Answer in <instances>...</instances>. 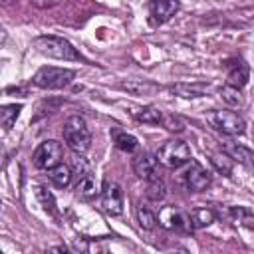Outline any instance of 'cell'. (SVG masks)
I'll use <instances>...</instances> for the list:
<instances>
[{"label":"cell","mask_w":254,"mask_h":254,"mask_svg":"<svg viewBox=\"0 0 254 254\" xmlns=\"http://www.w3.org/2000/svg\"><path fill=\"white\" fill-rule=\"evenodd\" d=\"M171 91L177 93L179 97L190 99V97H200V95H204V93L208 91V85H206V83H177V85L171 87Z\"/></svg>","instance_id":"15"},{"label":"cell","mask_w":254,"mask_h":254,"mask_svg":"<svg viewBox=\"0 0 254 254\" xmlns=\"http://www.w3.org/2000/svg\"><path fill=\"white\" fill-rule=\"evenodd\" d=\"M97 192H99V189H97V183H95V179H93L91 175H85V177L79 179V183H77V187H75L77 198H81V200H91V198H95Z\"/></svg>","instance_id":"17"},{"label":"cell","mask_w":254,"mask_h":254,"mask_svg":"<svg viewBox=\"0 0 254 254\" xmlns=\"http://www.w3.org/2000/svg\"><path fill=\"white\" fill-rule=\"evenodd\" d=\"M137 222H139V226H141V228L151 230V228L157 224V214H155L149 206L139 204V206H137Z\"/></svg>","instance_id":"24"},{"label":"cell","mask_w":254,"mask_h":254,"mask_svg":"<svg viewBox=\"0 0 254 254\" xmlns=\"http://www.w3.org/2000/svg\"><path fill=\"white\" fill-rule=\"evenodd\" d=\"M157 222L167 228V230H177V232H189L192 228L190 224V216L187 212H183L179 206H163L157 214Z\"/></svg>","instance_id":"7"},{"label":"cell","mask_w":254,"mask_h":254,"mask_svg":"<svg viewBox=\"0 0 254 254\" xmlns=\"http://www.w3.org/2000/svg\"><path fill=\"white\" fill-rule=\"evenodd\" d=\"M220 97H222V101L228 103L230 107H238V105H242L240 89H234V87H230V85H224V87L220 89Z\"/></svg>","instance_id":"26"},{"label":"cell","mask_w":254,"mask_h":254,"mask_svg":"<svg viewBox=\"0 0 254 254\" xmlns=\"http://www.w3.org/2000/svg\"><path fill=\"white\" fill-rule=\"evenodd\" d=\"M75 77V71L69 67H56V65H44L40 67L32 81L34 85L42 87V89H62L65 85H69Z\"/></svg>","instance_id":"3"},{"label":"cell","mask_w":254,"mask_h":254,"mask_svg":"<svg viewBox=\"0 0 254 254\" xmlns=\"http://www.w3.org/2000/svg\"><path fill=\"white\" fill-rule=\"evenodd\" d=\"M230 216L234 218L236 224H244L254 228V210L246 208V206H232L230 208Z\"/></svg>","instance_id":"23"},{"label":"cell","mask_w":254,"mask_h":254,"mask_svg":"<svg viewBox=\"0 0 254 254\" xmlns=\"http://www.w3.org/2000/svg\"><path fill=\"white\" fill-rule=\"evenodd\" d=\"M38 196L42 198V204H44V208H46L48 212H54V210H56V208H54V206H56V204H54V198H52V194H50V192L46 194V189L38 187Z\"/></svg>","instance_id":"27"},{"label":"cell","mask_w":254,"mask_h":254,"mask_svg":"<svg viewBox=\"0 0 254 254\" xmlns=\"http://www.w3.org/2000/svg\"><path fill=\"white\" fill-rule=\"evenodd\" d=\"M119 85H121V89L129 91L133 95H153L161 89L159 83L149 81V79H127V81H121Z\"/></svg>","instance_id":"13"},{"label":"cell","mask_w":254,"mask_h":254,"mask_svg":"<svg viewBox=\"0 0 254 254\" xmlns=\"http://www.w3.org/2000/svg\"><path fill=\"white\" fill-rule=\"evenodd\" d=\"M101 206L107 214H121L123 212V190L117 183L113 181H105L103 189H101Z\"/></svg>","instance_id":"8"},{"label":"cell","mask_w":254,"mask_h":254,"mask_svg":"<svg viewBox=\"0 0 254 254\" xmlns=\"http://www.w3.org/2000/svg\"><path fill=\"white\" fill-rule=\"evenodd\" d=\"M222 153L228 155L232 161L244 165L246 169H254V151H250L248 147L232 143V141H226V143H222Z\"/></svg>","instance_id":"11"},{"label":"cell","mask_w":254,"mask_h":254,"mask_svg":"<svg viewBox=\"0 0 254 254\" xmlns=\"http://www.w3.org/2000/svg\"><path fill=\"white\" fill-rule=\"evenodd\" d=\"M206 121H208L216 131H220V133H224V135H230V137L242 135V133L246 131L244 119H242L238 113L228 111V109H212V111H208V113H206Z\"/></svg>","instance_id":"5"},{"label":"cell","mask_w":254,"mask_h":254,"mask_svg":"<svg viewBox=\"0 0 254 254\" xmlns=\"http://www.w3.org/2000/svg\"><path fill=\"white\" fill-rule=\"evenodd\" d=\"M163 121H165V125H167L169 131H183V123H181L179 117H175V115H163Z\"/></svg>","instance_id":"28"},{"label":"cell","mask_w":254,"mask_h":254,"mask_svg":"<svg viewBox=\"0 0 254 254\" xmlns=\"http://www.w3.org/2000/svg\"><path fill=\"white\" fill-rule=\"evenodd\" d=\"M157 159L167 169H181L183 165L190 163V149L183 139H169L159 147Z\"/></svg>","instance_id":"4"},{"label":"cell","mask_w":254,"mask_h":254,"mask_svg":"<svg viewBox=\"0 0 254 254\" xmlns=\"http://www.w3.org/2000/svg\"><path fill=\"white\" fill-rule=\"evenodd\" d=\"M22 111V105L20 103H10V105H2L0 107V123H2V129L4 131H10L14 121L18 119Z\"/></svg>","instance_id":"20"},{"label":"cell","mask_w":254,"mask_h":254,"mask_svg":"<svg viewBox=\"0 0 254 254\" xmlns=\"http://www.w3.org/2000/svg\"><path fill=\"white\" fill-rule=\"evenodd\" d=\"M181 8L179 2H173V0H155L149 4V14H151V24L153 26H161L165 24L167 20H171L177 10Z\"/></svg>","instance_id":"10"},{"label":"cell","mask_w":254,"mask_h":254,"mask_svg":"<svg viewBox=\"0 0 254 254\" xmlns=\"http://www.w3.org/2000/svg\"><path fill=\"white\" fill-rule=\"evenodd\" d=\"M145 194H147V198H149V200H153V202H161V200L167 196V185H165V181H163V179H159V177L149 179Z\"/></svg>","instance_id":"21"},{"label":"cell","mask_w":254,"mask_h":254,"mask_svg":"<svg viewBox=\"0 0 254 254\" xmlns=\"http://www.w3.org/2000/svg\"><path fill=\"white\" fill-rule=\"evenodd\" d=\"M210 165L218 171V173H222L224 177H230V173H232V159L228 157V155H224V153H210Z\"/></svg>","instance_id":"22"},{"label":"cell","mask_w":254,"mask_h":254,"mask_svg":"<svg viewBox=\"0 0 254 254\" xmlns=\"http://www.w3.org/2000/svg\"><path fill=\"white\" fill-rule=\"evenodd\" d=\"M71 175H73V173H71V169H69L65 163H60L58 167H54V169L48 173L52 185L58 187V189H65V187L71 183Z\"/></svg>","instance_id":"16"},{"label":"cell","mask_w":254,"mask_h":254,"mask_svg":"<svg viewBox=\"0 0 254 254\" xmlns=\"http://www.w3.org/2000/svg\"><path fill=\"white\" fill-rule=\"evenodd\" d=\"M62 133H64L65 145L73 153H79L81 155V153L89 151V147H91V131H89V127H87V123H85L83 117H79V115L67 117L65 123H64Z\"/></svg>","instance_id":"1"},{"label":"cell","mask_w":254,"mask_h":254,"mask_svg":"<svg viewBox=\"0 0 254 254\" xmlns=\"http://www.w3.org/2000/svg\"><path fill=\"white\" fill-rule=\"evenodd\" d=\"M44 254H71L67 248H64V246H54V248H48Z\"/></svg>","instance_id":"29"},{"label":"cell","mask_w":254,"mask_h":254,"mask_svg":"<svg viewBox=\"0 0 254 254\" xmlns=\"http://www.w3.org/2000/svg\"><path fill=\"white\" fill-rule=\"evenodd\" d=\"M190 224H192V228H204V226H208V224H212L214 222V210L212 208H206V206H198V208H192L190 210Z\"/></svg>","instance_id":"19"},{"label":"cell","mask_w":254,"mask_h":254,"mask_svg":"<svg viewBox=\"0 0 254 254\" xmlns=\"http://www.w3.org/2000/svg\"><path fill=\"white\" fill-rule=\"evenodd\" d=\"M248 79H250V69H248V65L244 62H236V64H232L228 67L226 81H228L230 87L240 89V87H244L248 83Z\"/></svg>","instance_id":"14"},{"label":"cell","mask_w":254,"mask_h":254,"mask_svg":"<svg viewBox=\"0 0 254 254\" xmlns=\"http://www.w3.org/2000/svg\"><path fill=\"white\" fill-rule=\"evenodd\" d=\"M133 117L141 123H149V125H159L163 121V111L159 107L147 105V107H139L133 111Z\"/></svg>","instance_id":"18"},{"label":"cell","mask_w":254,"mask_h":254,"mask_svg":"<svg viewBox=\"0 0 254 254\" xmlns=\"http://www.w3.org/2000/svg\"><path fill=\"white\" fill-rule=\"evenodd\" d=\"M157 155L153 153H139L135 159H133V173L139 177V179H153L155 175V169H157Z\"/></svg>","instance_id":"12"},{"label":"cell","mask_w":254,"mask_h":254,"mask_svg":"<svg viewBox=\"0 0 254 254\" xmlns=\"http://www.w3.org/2000/svg\"><path fill=\"white\" fill-rule=\"evenodd\" d=\"M183 179H185L187 189L192 190V192H200V190L208 189L210 187V181H212L210 179V173L202 165H198L196 161H190V165L183 173Z\"/></svg>","instance_id":"9"},{"label":"cell","mask_w":254,"mask_h":254,"mask_svg":"<svg viewBox=\"0 0 254 254\" xmlns=\"http://www.w3.org/2000/svg\"><path fill=\"white\" fill-rule=\"evenodd\" d=\"M32 44H34V48L40 54H44L48 58L65 60V62H77V60H81L79 52L67 40H64L60 36H38V38H34Z\"/></svg>","instance_id":"2"},{"label":"cell","mask_w":254,"mask_h":254,"mask_svg":"<svg viewBox=\"0 0 254 254\" xmlns=\"http://www.w3.org/2000/svg\"><path fill=\"white\" fill-rule=\"evenodd\" d=\"M62 157H64V149H62V143L54 141V139H48V141H42L36 151L32 153V161L38 169H44V171H52L54 167H58L62 163Z\"/></svg>","instance_id":"6"},{"label":"cell","mask_w":254,"mask_h":254,"mask_svg":"<svg viewBox=\"0 0 254 254\" xmlns=\"http://www.w3.org/2000/svg\"><path fill=\"white\" fill-rule=\"evenodd\" d=\"M115 147L119 151H123V153H135L137 147H139V143L129 133H115Z\"/></svg>","instance_id":"25"}]
</instances>
